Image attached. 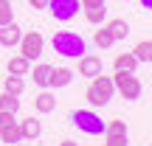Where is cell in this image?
Returning a JSON list of instances; mask_svg holds the SVG:
<instances>
[{
  "label": "cell",
  "mask_w": 152,
  "mask_h": 146,
  "mask_svg": "<svg viewBox=\"0 0 152 146\" xmlns=\"http://www.w3.org/2000/svg\"><path fill=\"white\" fill-rule=\"evenodd\" d=\"M115 93V84H113V76H93L90 79V87H87L85 98L90 101V107H107L110 98Z\"/></svg>",
  "instance_id": "6da1fadb"
},
{
  "label": "cell",
  "mask_w": 152,
  "mask_h": 146,
  "mask_svg": "<svg viewBox=\"0 0 152 146\" xmlns=\"http://www.w3.org/2000/svg\"><path fill=\"white\" fill-rule=\"evenodd\" d=\"M54 54L65 56V59L85 56V39L76 31H56L54 34Z\"/></svg>",
  "instance_id": "7a4b0ae2"
},
{
  "label": "cell",
  "mask_w": 152,
  "mask_h": 146,
  "mask_svg": "<svg viewBox=\"0 0 152 146\" xmlns=\"http://www.w3.org/2000/svg\"><path fill=\"white\" fill-rule=\"evenodd\" d=\"M71 121H73V126L79 132H85V135H104V121H102V115H96L93 110H76V113L71 115Z\"/></svg>",
  "instance_id": "3957f363"
},
{
  "label": "cell",
  "mask_w": 152,
  "mask_h": 146,
  "mask_svg": "<svg viewBox=\"0 0 152 146\" xmlns=\"http://www.w3.org/2000/svg\"><path fill=\"white\" fill-rule=\"evenodd\" d=\"M113 84H115V93H121L127 101H138V98H141L144 87H141V81H138L135 73H115Z\"/></svg>",
  "instance_id": "277c9868"
},
{
  "label": "cell",
  "mask_w": 152,
  "mask_h": 146,
  "mask_svg": "<svg viewBox=\"0 0 152 146\" xmlns=\"http://www.w3.org/2000/svg\"><path fill=\"white\" fill-rule=\"evenodd\" d=\"M42 48H45V39L39 31H26L20 37V54L26 56L28 62H34L37 56H42Z\"/></svg>",
  "instance_id": "5b68a950"
},
{
  "label": "cell",
  "mask_w": 152,
  "mask_h": 146,
  "mask_svg": "<svg viewBox=\"0 0 152 146\" xmlns=\"http://www.w3.org/2000/svg\"><path fill=\"white\" fill-rule=\"evenodd\" d=\"M130 143V135H127V124L118 118H113L107 126H104V146H127Z\"/></svg>",
  "instance_id": "8992f818"
},
{
  "label": "cell",
  "mask_w": 152,
  "mask_h": 146,
  "mask_svg": "<svg viewBox=\"0 0 152 146\" xmlns=\"http://www.w3.org/2000/svg\"><path fill=\"white\" fill-rule=\"evenodd\" d=\"M79 0H51L48 3V11L56 17L59 23H68V20H73L76 14H79Z\"/></svg>",
  "instance_id": "52a82bcc"
},
{
  "label": "cell",
  "mask_w": 152,
  "mask_h": 146,
  "mask_svg": "<svg viewBox=\"0 0 152 146\" xmlns=\"http://www.w3.org/2000/svg\"><path fill=\"white\" fill-rule=\"evenodd\" d=\"M20 37H23V31H20L17 23L0 25V45H3V48H14V45H20Z\"/></svg>",
  "instance_id": "ba28073f"
},
{
  "label": "cell",
  "mask_w": 152,
  "mask_h": 146,
  "mask_svg": "<svg viewBox=\"0 0 152 146\" xmlns=\"http://www.w3.org/2000/svg\"><path fill=\"white\" fill-rule=\"evenodd\" d=\"M102 73V59L99 56H79V76H87V79H93V76Z\"/></svg>",
  "instance_id": "9c48e42d"
},
{
  "label": "cell",
  "mask_w": 152,
  "mask_h": 146,
  "mask_svg": "<svg viewBox=\"0 0 152 146\" xmlns=\"http://www.w3.org/2000/svg\"><path fill=\"white\" fill-rule=\"evenodd\" d=\"M113 68H115V73H135L138 59H135V54H118L115 62H113Z\"/></svg>",
  "instance_id": "30bf717a"
},
{
  "label": "cell",
  "mask_w": 152,
  "mask_h": 146,
  "mask_svg": "<svg viewBox=\"0 0 152 146\" xmlns=\"http://www.w3.org/2000/svg\"><path fill=\"white\" fill-rule=\"evenodd\" d=\"M34 110H37V113H51V110H56V96L48 93V90H42L34 98Z\"/></svg>",
  "instance_id": "8fae6325"
},
{
  "label": "cell",
  "mask_w": 152,
  "mask_h": 146,
  "mask_svg": "<svg viewBox=\"0 0 152 146\" xmlns=\"http://www.w3.org/2000/svg\"><path fill=\"white\" fill-rule=\"evenodd\" d=\"M20 132H23L26 141H37V138L42 135V124H39L37 118H28V121H23V124H20Z\"/></svg>",
  "instance_id": "7c38bea8"
},
{
  "label": "cell",
  "mask_w": 152,
  "mask_h": 146,
  "mask_svg": "<svg viewBox=\"0 0 152 146\" xmlns=\"http://www.w3.org/2000/svg\"><path fill=\"white\" fill-rule=\"evenodd\" d=\"M28 70H31V62H28L23 54L9 59V73H11V76H28Z\"/></svg>",
  "instance_id": "4fadbf2b"
},
{
  "label": "cell",
  "mask_w": 152,
  "mask_h": 146,
  "mask_svg": "<svg viewBox=\"0 0 152 146\" xmlns=\"http://www.w3.org/2000/svg\"><path fill=\"white\" fill-rule=\"evenodd\" d=\"M73 81V70H68V68H54L51 70V87H65Z\"/></svg>",
  "instance_id": "5bb4252c"
},
{
  "label": "cell",
  "mask_w": 152,
  "mask_h": 146,
  "mask_svg": "<svg viewBox=\"0 0 152 146\" xmlns=\"http://www.w3.org/2000/svg\"><path fill=\"white\" fill-rule=\"evenodd\" d=\"M51 70H54V68L51 65H37L34 68V84L37 87H51Z\"/></svg>",
  "instance_id": "9a60e30c"
},
{
  "label": "cell",
  "mask_w": 152,
  "mask_h": 146,
  "mask_svg": "<svg viewBox=\"0 0 152 146\" xmlns=\"http://www.w3.org/2000/svg\"><path fill=\"white\" fill-rule=\"evenodd\" d=\"M3 87H6V93H11V96H23V90H26V81H23V76H6V81H3Z\"/></svg>",
  "instance_id": "2e32d148"
},
{
  "label": "cell",
  "mask_w": 152,
  "mask_h": 146,
  "mask_svg": "<svg viewBox=\"0 0 152 146\" xmlns=\"http://www.w3.org/2000/svg\"><path fill=\"white\" fill-rule=\"evenodd\" d=\"M110 34H113V39L118 42V39H124L127 34H130V25H127V20H121V17H115V20H110Z\"/></svg>",
  "instance_id": "e0dca14e"
},
{
  "label": "cell",
  "mask_w": 152,
  "mask_h": 146,
  "mask_svg": "<svg viewBox=\"0 0 152 146\" xmlns=\"http://www.w3.org/2000/svg\"><path fill=\"white\" fill-rule=\"evenodd\" d=\"M132 54H135L138 62H152V39H144V42H138L135 48H132Z\"/></svg>",
  "instance_id": "ac0fdd59"
},
{
  "label": "cell",
  "mask_w": 152,
  "mask_h": 146,
  "mask_svg": "<svg viewBox=\"0 0 152 146\" xmlns=\"http://www.w3.org/2000/svg\"><path fill=\"white\" fill-rule=\"evenodd\" d=\"M0 110H3V113H17V110H20V98L3 90L0 93Z\"/></svg>",
  "instance_id": "d6986e66"
},
{
  "label": "cell",
  "mask_w": 152,
  "mask_h": 146,
  "mask_svg": "<svg viewBox=\"0 0 152 146\" xmlns=\"http://www.w3.org/2000/svg\"><path fill=\"white\" fill-rule=\"evenodd\" d=\"M104 14H107V6H93V9H85V20L90 23V25H99V23L104 20Z\"/></svg>",
  "instance_id": "ffe728a7"
},
{
  "label": "cell",
  "mask_w": 152,
  "mask_h": 146,
  "mask_svg": "<svg viewBox=\"0 0 152 146\" xmlns=\"http://www.w3.org/2000/svg\"><path fill=\"white\" fill-rule=\"evenodd\" d=\"M0 141H3V143H20V141H23L20 126L11 124V126H6V129H0Z\"/></svg>",
  "instance_id": "44dd1931"
},
{
  "label": "cell",
  "mask_w": 152,
  "mask_h": 146,
  "mask_svg": "<svg viewBox=\"0 0 152 146\" xmlns=\"http://www.w3.org/2000/svg\"><path fill=\"white\" fill-rule=\"evenodd\" d=\"M93 42H96L99 48H110V45H113L115 39H113V34H110V28L104 25V28H99V31L93 34Z\"/></svg>",
  "instance_id": "7402d4cb"
},
{
  "label": "cell",
  "mask_w": 152,
  "mask_h": 146,
  "mask_svg": "<svg viewBox=\"0 0 152 146\" xmlns=\"http://www.w3.org/2000/svg\"><path fill=\"white\" fill-rule=\"evenodd\" d=\"M9 23H14V9L9 0H0V25H9Z\"/></svg>",
  "instance_id": "603a6c76"
},
{
  "label": "cell",
  "mask_w": 152,
  "mask_h": 146,
  "mask_svg": "<svg viewBox=\"0 0 152 146\" xmlns=\"http://www.w3.org/2000/svg\"><path fill=\"white\" fill-rule=\"evenodd\" d=\"M14 124V113H3L0 110V129H6V126H11Z\"/></svg>",
  "instance_id": "cb8c5ba5"
},
{
  "label": "cell",
  "mask_w": 152,
  "mask_h": 146,
  "mask_svg": "<svg viewBox=\"0 0 152 146\" xmlns=\"http://www.w3.org/2000/svg\"><path fill=\"white\" fill-rule=\"evenodd\" d=\"M104 0H79V6L82 9H93V6H102Z\"/></svg>",
  "instance_id": "d4e9b609"
},
{
  "label": "cell",
  "mask_w": 152,
  "mask_h": 146,
  "mask_svg": "<svg viewBox=\"0 0 152 146\" xmlns=\"http://www.w3.org/2000/svg\"><path fill=\"white\" fill-rule=\"evenodd\" d=\"M28 3H31V9H48L51 0H28Z\"/></svg>",
  "instance_id": "484cf974"
},
{
  "label": "cell",
  "mask_w": 152,
  "mask_h": 146,
  "mask_svg": "<svg viewBox=\"0 0 152 146\" xmlns=\"http://www.w3.org/2000/svg\"><path fill=\"white\" fill-rule=\"evenodd\" d=\"M141 6H144V9H149V11H152V0H141Z\"/></svg>",
  "instance_id": "4316f807"
},
{
  "label": "cell",
  "mask_w": 152,
  "mask_h": 146,
  "mask_svg": "<svg viewBox=\"0 0 152 146\" xmlns=\"http://www.w3.org/2000/svg\"><path fill=\"white\" fill-rule=\"evenodd\" d=\"M59 146H79V143H73V141H62Z\"/></svg>",
  "instance_id": "83f0119b"
},
{
  "label": "cell",
  "mask_w": 152,
  "mask_h": 146,
  "mask_svg": "<svg viewBox=\"0 0 152 146\" xmlns=\"http://www.w3.org/2000/svg\"><path fill=\"white\" fill-rule=\"evenodd\" d=\"M9 146H23V143H9Z\"/></svg>",
  "instance_id": "f1b7e54d"
}]
</instances>
